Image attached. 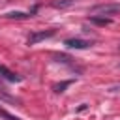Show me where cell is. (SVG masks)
Segmentation results:
<instances>
[{"instance_id": "6da1fadb", "label": "cell", "mask_w": 120, "mask_h": 120, "mask_svg": "<svg viewBox=\"0 0 120 120\" xmlns=\"http://www.w3.org/2000/svg\"><path fill=\"white\" fill-rule=\"evenodd\" d=\"M120 13V4H101V6H94L92 8V15H116Z\"/></svg>"}, {"instance_id": "7a4b0ae2", "label": "cell", "mask_w": 120, "mask_h": 120, "mask_svg": "<svg viewBox=\"0 0 120 120\" xmlns=\"http://www.w3.org/2000/svg\"><path fill=\"white\" fill-rule=\"evenodd\" d=\"M52 36H54V30H36L28 36V45H36V43H39L43 39H49Z\"/></svg>"}, {"instance_id": "3957f363", "label": "cell", "mask_w": 120, "mask_h": 120, "mask_svg": "<svg viewBox=\"0 0 120 120\" xmlns=\"http://www.w3.org/2000/svg\"><path fill=\"white\" fill-rule=\"evenodd\" d=\"M64 45L68 49H86L92 45V41H86V39H81V38H69L64 41Z\"/></svg>"}, {"instance_id": "277c9868", "label": "cell", "mask_w": 120, "mask_h": 120, "mask_svg": "<svg viewBox=\"0 0 120 120\" xmlns=\"http://www.w3.org/2000/svg\"><path fill=\"white\" fill-rule=\"evenodd\" d=\"M0 77L6 79V81H11V82H19V81H21V75L13 73L11 69H8V68L2 66V64H0Z\"/></svg>"}, {"instance_id": "5b68a950", "label": "cell", "mask_w": 120, "mask_h": 120, "mask_svg": "<svg viewBox=\"0 0 120 120\" xmlns=\"http://www.w3.org/2000/svg\"><path fill=\"white\" fill-rule=\"evenodd\" d=\"M90 22H92V24H98V26H107V24H111V19H109V17L92 15V17H90Z\"/></svg>"}, {"instance_id": "8992f818", "label": "cell", "mask_w": 120, "mask_h": 120, "mask_svg": "<svg viewBox=\"0 0 120 120\" xmlns=\"http://www.w3.org/2000/svg\"><path fill=\"white\" fill-rule=\"evenodd\" d=\"M75 2H77V0H54V2H52V6L62 9V8H69V6H73Z\"/></svg>"}, {"instance_id": "52a82bcc", "label": "cell", "mask_w": 120, "mask_h": 120, "mask_svg": "<svg viewBox=\"0 0 120 120\" xmlns=\"http://www.w3.org/2000/svg\"><path fill=\"white\" fill-rule=\"evenodd\" d=\"M6 17L8 19H26L28 13H24V11H9V13H6Z\"/></svg>"}, {"instance_id": "ba28073f", "label": "cell", "mask_w": 120, "mask_h": 120, "mask_svg": "<svg viewBox=\"0 0 120 120\" xmlns=\"http://www.w3.org/2000/svg\"><path fill=\"white\" fill-rule=\"evenodd\" d=\"M0 118H4V120H21V118L13 116L11 112H8V111H6V109H2V107H0Z\"/></svg>"}, {"instance_id": "9c48e42d", "label": "cell", "mask_w": 120, "mask_h": 120, "mask_svg": "<svg viewBox=\"0 0 120 120\" xmlns=\"http://www.w3.org/2000/svg\"><path fill=\"white\" fill-rule=\"evenodd\" d=\"M69 84H71V81H64V82H58V84H54L52 88H54V92H58V94H60V92H64V88H68Z\"/></svg>"}, {"instance_id": "30bf717a", "label": "cell", "mask_w": 120, "mask_h": 120, "mask_svg": "<svg viewBox=\"0 0 120 120\" xmlns=\"http://www.w3.org/2000/svg\"><path fill=\"white\" fill-rule=\"evenodd\" d=\"M56 60H58V62H64V64H68V62H69V56H66V54H58V56H56Z\"/></svg>"}, {"instance_id": "8fae6325", "label": "cell", "mask_w": 120, "mask_h": 120, "mask_svg": "<svg viewBox=\"0 0 120 120\" xmlns=\"http://www.w3.org/2000/svg\"><path fill=\"white\" fill-rule=\"evenodd\" d=\"M111 90H112V92H114V90H120V84H118V86H112Z\"/></svg>"}, {"instance_id": "7c38bea8", "label": "cell", "mask_w": 120, "mask_h": 120, "mask_svg": "<svg viewBox=\"0 0 120 120\" xmlns=\"http://www.w3.org/2000/svg\"><path fill=\"white\" fill-rule=\"evenodd\" d=\"M0 92H6V88H4V86H2V84H0Z\"/></svg>"}]
</instances>
